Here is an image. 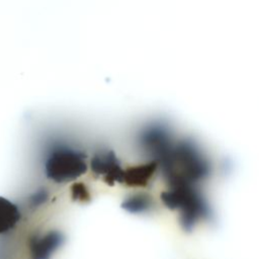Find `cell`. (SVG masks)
I'll use <instances>...</instances> for the list:
<instances>
[{
    "instance_id": "3957f363",
    "label": "cell",
    "mask_w": 259,
    "mask_h": 259,
    "mask_svg": "<svg viewBox=\"0 0 259 259\" xmlns=\"http://www.w3.org/2000/svg\"><path fill=\"white\" fill-rule=\"evenodd\" d=\"M86 171L85 154L68 146L55 148L46 164L48 177L56 182L72 181L83 175Z\"/></svg>"
},
{
    "instance_id": "6da1fadb",
    "label": "cell",
    "mask_w": 259,
    "mask_h": 259,
    "mask_svg": "<svg viewBox=\"0 0 259 259\" xmlns=\"http://www.w3.org/2000/svg\"><path fill=\"white\" fill-rule=\"evenodd\" d=\"M160 164L170 185H193L204 179L210 170L202 151L191 140H183L173 145Z\"/></svg>"
},
{
    "instance_id": "ba28073f",
    "label": "cell",
    "mask_w": 259,
    "mask_h": 259,
    "mask_svg": "<svg viewBox=\"0 0 259 259\" xmlns=\"http://www.w3.org/2000/svg\"><path fill=\"white\" fill-rule=\"evenodd\" d=\"M152 200L147 194L138 193L125 198L121 207L131 213H144L148 212L152 208Z\"/></svg>"
},
{
    "instance_id": "52a82bcc",
    "label": "cell",
    "mask_w": 259,
    "mask_h": 259,
    "mask_svg": "<svg viewBox=\"0 0 259 259\" xmlns=\"http://www.w3.org/2000/svg\"><path fill=\"white\" fill-rule=\"evenodd\" d=\"M157 166L158 163L152 161L123 170L122 182L130 186H146L155 173Z\"/></svg>"
},
{
    "instance_id": "9c48e42d",
    "label": "cell",
    "mask_w": 259,
    "mask_h": 259,
    "mask_svg": "<svg viewBox=\"0 0 259 259\" xmlns=\"http://www.w3.org/2000/svg\"><path fill=\"white\" fill-rule=\"evenodd\" d=\"M72 198L78 201H88L90 199V194L87 187L83 183H75L71 188Z\"/></svg>"
},
{
    "instance_id": "277c9868",
    "label": "cell",
    "mask_w": 259,
    "mask_h": 259,
    "mask_svg": "<svg viewBox=\"0 0 259 259\" xmlns=\"http://www.w3.org/2000/svg\"><path fill=\"white\" fill-rule=\"evenodd\" d=\"M140 143L143 149L156 159L157 163L169 154L173 146L169 130L162 124H152L143 130Z\"/></svg>"
},
{
    "instance_id": "7a4b0ae2",
    "label": "cell",
    "mask_w": 259,
    "mask_h": 259,
    "mask_svg": "<svg viewBox=\"0 0 259 259\" xmlns=\"http://www.w3.org/2000/svg\"><path fill=\"white\" fill-rule=\"evenodd\" d=\"M164 204L171 209H180V222L185 231H191L195 224L210 218V208L200 192L191 184H176L161 193Z\"/></svg>"
},
{
    "instance_id": "8992f818",
    "label": "cell",
    "mask_w": 259,
    "mask_h": 259,
    "mask_svg": "<svg viewBox=\"0 0 259 259\" xmlns=\"http://www.w3.org/2000/svg\"><path fill=\"white\" fill-rule=\"evenodd\" d=\"M64 235L59 231H52L35 240L32 246V259H50L63 245Z\"/></svg>"
},
{
    "instance_id": "5b68a950",
    "label": "cell",
    "mask_w": 259,
    "mask_h": 259,
    "mask_svg": "<svg viewBox=\"0 0 259 259\" xmlns=\"http://www.w3.org/2000/svg\"><path fill=\"white\" fill-rule=\"evenodd\" d=\"M90 168L94 174L102 176L104 181L110 185L114 182H122L123 170L114 152L111 150L97 152L91 159Z\"/></svg>"
}]
</instances>
